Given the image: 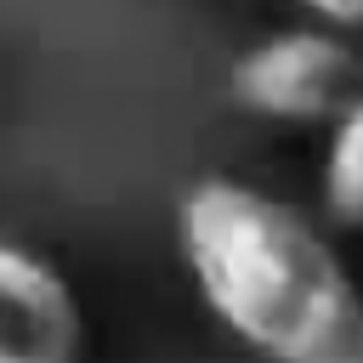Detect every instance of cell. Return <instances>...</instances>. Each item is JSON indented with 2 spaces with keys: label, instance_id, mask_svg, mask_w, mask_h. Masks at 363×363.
Listing matches in <instances>:
<instances>
[{
  "label": "cell",
  "instance_id": "obj_1",
  "mask_svg": "<svg viewBox=\"0 0 363 363\" xmlns=\"http://www.w3.org/2000/svg\"><path fill=\"white\" fill-rule=\"evenodd\" d=\"M176 250L210 318L261 363H363V284L278 193L199 176L176 199Z\"/></svg>",
  "mask_w": 363,
  "mask_h": 363
},
{
  "label": "cell",
  "instance_id": "obj_2",
  "mask_svg": "<svg viewBox=\"0 0 363 363\" xmlns=\"http://www.w3.org/2000/svg\"><path fill=\"white\" fill-rule=\"evenodd\" d=\"M352 91H357V57L346 34L329 23L278 28L244 45L227 68V96L250 119L272 125H329Z\"/></svg>",
  "mask_w": 363,
  "mask_h": 363
},
{
  "label": "cell",
  "instance_id": "obj_3",
  "mask_svg": "<svg viewBox=\"0 0 363 363\" xmlns=\"http://www.w3.org/2000/svg\"><path fill=\"white\" fill-rule=\"evenodd\" d=\"M0 363H85V306L62 267L0 233Z\"/></svg>",
  "mask_w": 363,
  "mask_h": 363
},
{
  "label": "cell",
  "instance_id": "obj_4",
  "mask_svg": "<svg viewBox=\"0 0 363 363\" xmlns=\"http://www.w3.org/2000/svg\"><path fill=\"white\" fill-rule=\"evenodd\" d=\"M318 204L340 233H363V85L340 102L318 159Z\"/></svg>",
  "mask_w": 363,
  "mask_h": 363
},
{
  "label": "cell",
  "instance_id": "obj_5",
  "mask_svg": "<svg viewBox=\"0 0 363 363\" xmlns=\"http://www.w3.org/2000/svg\"><path fill=\"white\" fill-rule=\"evenodd\" d=\"M289 6H301L312 23H329V28H340V34L363 28V0H289Z\"/></svg>",
  "mask_w": 363,
  "mask_h": 363
}]
</instances>
